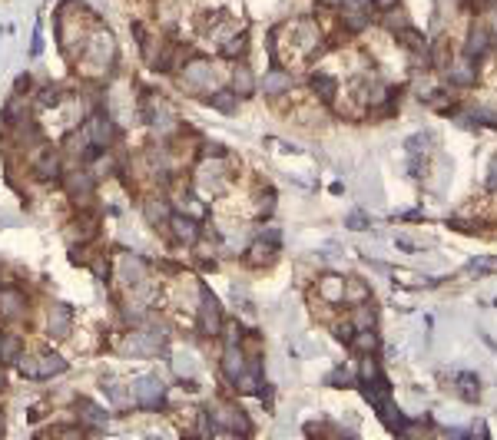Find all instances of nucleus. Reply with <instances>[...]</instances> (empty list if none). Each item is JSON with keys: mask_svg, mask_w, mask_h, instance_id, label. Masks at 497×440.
Segmentation results:
<instances>
[{"mask_svg": "<svg viewBox=\"0 0 497 440\" xmlns=\"http://www.w3.org/2000/svg\"><path fill=\"white\" fill-rule=\"evenodd\" d=\"M64 189L77 205H89L93 196H96V176H93L89 169H73V173L64 176Z\"/></svg>", "mask_w": 497, "mask_h": 440, "instance_id": "6e6552de", "label": "nucleus"}, {"mask_svg": "<svg viewBox=\"0 0 497 440\" xmlns=\"http://www.w3.org/2000/svg\"><path fill=\"white\" fill-rule=\"evenodd\" d=\"M229 186H232L229 163L222 156H203V163L196 169V189L203 196H222Z\"/></svg>", "mask_w": 497, "mask_h": 440, "instance_id": "f03ea898", "label": "nucleus"}, {"mask_svg": "<svg viewBox=\"0 0 497 440\" xmlns=\"http://www.w3.org/2000/svg\"><path fill=\"white\" fill-rule=\"evenodd\" d=\"M77 414L80 420L87 424V427H106V411H103L96 401H89V397H77Z\"/></svg>", "mask_w": 497, "mask_h": 440, "instance_id": "6ab92c4d", "label": "nucleus"}, {"mask_svg": "<svg viewBox=\"0 0 497 440\" xmlns=\"http://www.w3.org/2000/svg\"><path fill=\"white\" fill-rule=\"evenodd\" d=\"M295 47H298V53L305 57V60H312L315 53H322V30L315 20H298L295 24Z\"/></svg>", "mask_w": 497, "mask_h": 440, "instance_id": "9d476101", "label": "nucleus"}, {"mask_svg": "<svg viewBox=\"0 0 497 440\" xmlns=\"http://www.w3.org/2000/svg\"><path fill=\"white\" fill-rule=\"evenodd\" d=\"M143 215H146V222L150 226H159V222H169V202L163 199H146L143 202Z\"/></svg>", "mask_w": 497, "mask_h": 440, "instance_id": "a878e982", "label": "nucleus"}, {"mask_svg": "<svg viewBox=\"0 0 497 440\" xmlns=\"http://www.w3.org/2000/svg\"><path fill=\"white\" fill-rule=\"evenodd\" d=\"M0 430H3V420H0Z\"/></svg>", "mask_w": 497, "mask_h": 440, "instance_id": "6e6d98bb", "label": "nucleus"}, {"mask_svg": "<svg viewBox=\"0 0 497 440\" xmlns=\"http://www.w3.org/2000/svg\"><path fill=\"white\" fill-rule=\"evenodd\" d=\"M384 24H388V30H391V34H401V30L408 27V17H405V10H388Z\"/></svg>", "mask_w": 497, "mask_h": 440, "instance_id": "a19ab883", "label": "nucleus"}, {"mask_svg": "<svg viewBox=\"0 0 497 440\" xmlns=\"http://www.w3.org/2000/svg\"><path fill=\"white\" fill-rule=\"evenodd\" d=\"M213 411V420H216V430L219 434H252V424L245 420V414L236 407V404H216L209 407Z\"/></svg>", "mask_w": 497, "mask_h": 440, "instance_id": "0eeeda50", "label": "nucleus"}, {"mask_svg": "<svg viewBox=\"0 0 497 440\" xmlns=\"http://www.w3.org/2000/svg\"><path fill=\"white\" fill-rule=\"evenodd\" d=\"M428 146H431V136H428V133H415V136L405 139V149H408V156H424V152H428Z\"/></svg>", "mask_w": 497, "mask_h": 440, "instance_id": "4c0bfd02", "label": "nucleus"}, {"mask_svg": "<svg viewBox=\"0 0 497 440\" xmlns=\"http://www.w3.org/2000/svg\"><path fill=\"white\" fill-rule=\"evenodd\" d=\"M222 57H229V60H236V57H243L245 50H249V37L245 34H232L229 40H222Z\"/></svg>", "mask_w": 497, "mask_h": 440, "instance_id": "473e14b6", "label": "nucleus"}, {"mask_svg": "<svg viewBox=\"0 0 497 440\" xmlns=\"http://www.w3.org/2000/svg\"><path fill=\"white\" fill-rule=\"evenodd\" d=\"M368 298H371V291L361 278H348L345 281V305H361V302H368Z\"/></svg>", "mask_w": 497, "mask_h": 440, "instance_id": "c756f323", "label": "nucleus"}, {"mask_svg": "<svg viewBox=\"0 0 497 440\" xmlns=\"http://www.w3.org/2000/svg\"><path fill=\"white\" fill-rule=\"evenodd\" d=\"M275 212V192L266 189V192H259V199H255V215L259 219H266V215Z\"/></svg>", "mask_w": 497, "mask_h": 440, "instance_id": "58836bf2", "label": "nucleus"}, {"mask_svg": "<svg viewBox=\"0 0 497 440\" xmlns=\"http://www.w3.org/2000/svg\"><path fill=\"white\" fill-rule=\"evenodd\" d=\"M398 37H401V43H405V50H411L415 57H421V53H424V37H421L418 30H411V27H405V30H401Z\"/></svg>", "mask_w": 497, "mask_h": 440, "instance_id": "e433bc0d", "label": "nucleus"}, {"mask_svg": "<svg viewBox=\"0 0 497 440\" xmlns=\"http://www.w3.org/2000/svg\"><path fill=\"white\" fill-rule=\"evenodd\" d=\"M70 331H73V311H70V305L53 302L50 311H47V335L53 341H64V338H70Z\"/></svg>", "mask_w": 497, "mask_h": 440, "instance_id": "9b49d317", "label": "nucleus"}, {"mask_svg": "<svg viewBox=\"0 0 497 440\" xmlns=\"http://www.w3.org/2000/svg\"><path fill=\"white\" fill-rule=\"evenodd\" d=\"M348 344H352V351H358V354H371L378 348V335H375V328H361V331H355V335L348 338Z\"/></svg>", "mask_w": 497, "mask_h": 440, "instance_id": "393cba45", "label": "nucleus"}, {"mask_svg": "<svg viewBox=\"0 0 497 440\" xmlns=\"http://www.w3.org/2000/svg\"><path fill=\"white\" fill-rule=\"evenodd\" d=\"M491 30L484 24H474L471 34H468V47H464V57H471V60H481L487 50H491Z\"/></svg>", "mask_w": 497, "mask_h": 440, "instance_id": "f3484780", "label": "nucleus"}, {"mask_svg": "<svg viewBox=\"0 0 497 440\" xmlns=\"http://www.w3.org/2000/svg\"><path fill=\"white\" fill-rule=\"evenodd\" d=\"M329 384H348V374H345L342 367H338V371H331V377H329Z\"/></svg>", "mask_w": 497, "mask_h": 440, "instance_id": "8fccbe9b", "label": "nucleus"}, {"mask_svg": "<svg viewBox=\"0 0 497 440\" xmlns=\"http://www.w3.org/2000/svg\"><path fill=\"white\" fill-rule=\"evenodd\" d=\"M206 103H209L213 110H219V113L232 116V113H236V106H239V96H236L232 89H209Z\"/></svg>", "mask_w": 497, "mask_h": 440, "instance_id": "4be33fe9", "label": "nucleus"}, {"mask_svg": "<svg viewBox=\"0 0 497 440\" xmlns=\"http://www.w3.org/2000/svg\"><path fill=\"white\" fill-rule=\"evenodd\" d=\"M129 390H133V404L136 407H143V411H159L166 401V388H163V381L153 374H146V377H136L133 384H129Z\"/></svg>", "mask_w": 497, "mask_h": 440, "instance_id": "39448f33", "label": "nucleus"}, {"mask_svg": "<svg viewBox=\"0 0 497 440\" xmlns=\"http://www.w3.org/2000/svg\"><path fill=\"white\" fill-rule=\"evenodd\" d=\"M173 371H176L182 381H192V374H196V361H192V354L189 351L173 354Z\"/></svg>", "mask_w": 497, "mask_h": 440, "instance_id": "72a5a7b5", "label": "nucleus"}, {"mask_svg": "<svg viewBox=\"0 0 497 440\" xmlns=\"http://www.w3.org/2000/svg\"><path fill=\"white\" fill-rule=\"evenodd\" d=\"M0 341H3V335H0Z\"/></svg>", "mask_w": 497, "mask_h": 440, "instance_id": "4d7b16f0", "label": "nucleus"}, {"mask_svg": "<svg viewBox=\"0 0 497 440\" xmlns=\"http://www.w3.org/2000/svg\"><path fill=\"white\" fill-rule=\"evenodd\" d=\"M368 226H371V222H368V215H365V212H358V209H355V212H348V215H345V228H352V232H365Z\"/></svg>", "mask_w": 497, "mask_h": 440, "instance_id": "ea45409f", "label": "nucleus"}, {"mask_svg": "<svg viewBox=\"0 0 497 440\" xmlns=\"http://www.w3.org/2000/svg\"><path fill=\"white\" fill-rule=\"evenodd\" d=\"M113 173H116L113 159H110V156H96V173H93V176H113Z\"/></svg>", "mask_w": 497, "mask_h": 440, "instance_id": "37998d69", "label": "nucleus"}, {"mask_svg": "<svg viewBox=\"0 0 497 440\" xmlns=\"http://www.w3.org/2000/svg\"><path fill=\"white\" fill-rule=\"evenodd\" d=\"M487 30H491V37H494L497 40V7H494V10H491V13H487Z\"/></svg>", "mask_w": 497, "mask_h": 440, "instance_id": "09e8293b", "label": "nucleus"}, {"mask_svg": "<svg viewBox=\"0 0 497 440\" xmlns=\"http://www.w3.org/2000/svg\"><path fill=\"white\" fill-rule=\"evenodd\" d=\"M232 93L236 96H252L255 93V76L249 66H236L232 70Z\"/></svg>", "mask_w": 497, "mask_h": 440, "instance_id": "b1692460", "label": "nucleus"}, {"mask_svg": "<svg viewBox=\"0 0 497 440\" xmlns=\"http://www.w3.org/2000/svg\"><path fill=\"white\" fill-rule=\"evenodd\" d=\"M259 239L262 242H268V245H275L279 249V242H282V235H279V228H272V226H266L262 232H259Z\"/></svg>", "mask_w": 497, "mask_h": 440, "instance_id": "a18cd8bd", "label": "nucleus"}, {"mask_svg": "<svg viewBox=\"0 0 497 440\" xmlns=\"http://www.w3.org/2000/svg\"><path fill=\"white\" fill-rule=\"evenodd\" d=\"M60 103V93H57V87H43L40 89V106H57Z\"/></svg>", "mask_w": 497, "mask_h": 440, "instance_id": "c03bdc74", "label": "nucleus"}, {"mask_svg": "<svg viewBox=\"0 0 497 440\" xmlns=\"http://www.w3.org/2000/svg\"><path fill=\"white\" fill-rule=\"evenodd\" d=\"M0 390H3V374H0Z\"/></svg>", "mask_w": 497, "mask_h": 440, "instance_id": "5fc2aeb1", "label": "nucleus"}, {"mask_svg": "<svg viewBox=\"0 0 497 440\" xmlns=\"http://www.w3.org/2000/svg\"><path fill=\"white\" fill-rule=\"evenodd\" d=\"M458 388H461V397H464V401H477V397H481V381L474 374H468V371L458 374Z\"/></svg>", "mask_w": 497, "mask_h": 440, "instance_id": "c9c22d12", "label": "nucleus"}, {"mask_svg": "<svg viewBox=\"0 0 497 440\" xmlns=\"http://www.w3.org/2000/svg\"><path fill=\"white\" fill-rule=\"evenodd\" d=\"M368 3H375V7H382V10H391L398 0H368Z\"/></svg>", "mask_w": 497, "mask_h": 440, "instance_id": "603ef678", "label": "nucleus"}, {"mask_svg": "<svg viewBox=\"0 0 497 440\" xmlns=\"http://www.w3.org/2000/svg\"><path fill=\"white\" fill-rule=\"evenodd\" d=\"M312 89H315L322 100L329 103V100H335V93H338V80H335L331 73H325V70H322V73L312 76Z\"/></svg>", "mask_w": 497, "mask_h": 440, "instance_id": "cd10ccee", "label": "nucleus"}, {"mask_svg": "<svg viewBox=\"0 0 497 440\" xmlns=\"http://www.w3.org/2000/svg\"><path fill=\"white\" fill-rule=\"evenodd\" d=\"M87 136L89 142L96 146V149H110L113 146V139H116V123H113V116L110 113H103V110H96V113H89L87 116Z\"/></svg>", "mask_w": 497, "mask_h": 440, "instance_id": "1a4fd4ad", "label": "nucleus"}, {"mask_svg": "<svg viewBox=\"0 0 497 440\" xmlns=\"http://www.w3.org/2000/svg\"><path fill=\"white\" fill-rule=\"evenodd\" d=\"M60 173H64L60 152L50 149V146H40V149L34 152V176H37L40 182H50V179H57Z\"/></svg>", "mask_w": 497, "mask_h": 440, "instance_id": "f8f14e48", "label": "nucleus"}, {"mask_svg": "<svg viewBox=\"0 0 497 440\" xmlns=\"http://www.w3.org/2000/svg\"><path fill=\"white\" fill-rule=\"evenodd\" d=\"M272 262H275V245H268L262 239H255V245L245 251V265H252V268H262V265Z\"/></svg>", "mask_w": 497, "mask_h": 440, "instance_id": "5701e85b", "label": "nucleus"}, {"mask_svg": "<svg viewBox=\"0 0 497 440\" xmlns=\"http://www.w3.org/2000/svg\"><path fill=\"white\" fill-rule=\"evenodd\" d=\"M20 351H24L20 335H3V341H0V365H17Z\"/></svg>", "mask_w": 497, "mask_h": 440, "instance_id": "bb28decb", "label": "nucleus"}, {"mask_svg": "<svg viewBox=\"0 0 497 440\" xmlns=\"http://www.w3.org/2000/svg\"><path fill=\"white\" fill-rule=\"evenodd\" d=\"M368 0H345L342 7V24L345 30H352V34H361L365 27H368Z\"/></svg>", "mask_w": 497, "mask_h": 440, "instance_id": "dca6fc26", "label": "nucleus"}, {"mask_svg": "<svg viewBox=\"0 0 497 440\" xmlns=\"http://www.w3.org/2000/svg\"><path fill=\"white\" fill-rule=\"evenodd\" d=\"M24 89H30V76H20V80H17V93H24Z\"/></svg>", "mask_w": 497, "mask_h": 440, "instance_id": "864d4df0", "label": "nucleus"}, {"mask_svg": "<svg viewBox=\"0 0 497 440\" xmlns=\"http://www.w3.org/2000/svg\"><path fill=\"white\" fill-rule=\"evenodd\" d=\"M358 377H361V384H375V381H384V377H382V367H378V361H375L371 354H365V358H361Z\"/></svg>", "mask_w": 497, "mask_h": 440, "instance_id": "f704fd0d", "label": "nucleus"}, {"mask_svg": "<svg viewBox=\"0 0 497 440\" xmlns=\"http://www.w3.org/2000/svg\"><path fill=\"white\" fill-rule=\"evenodd\" d=\"M213 83H216V70L209 60H192L179 73V87L189 93H206V89H213Z\"/></svg>", "mask_w": 497, "mask_h": 440, "instance_id": "423d86ee", "label": "nucleus"}, {"mask_svg": "<svg viewBox=\"0 0 497 440\" xmlns=\"http://www.w3.org/2000/svg\"><path fill=\"white\" fill-rule=\"evenodd\" d=\"M17 367L24 377H34V381H43V377H53V374H64L66 371V361L60 354L53 351H40L34 358H17Z\"/></svg>", "mask_w": 497, "mask_h": 440, "instance_id": "7ed1b4c3", "label": "nucleus"}, {"mask_svg": "<svg viewBox=\"0 0 497 440\" xmlns=\"http://www.w3.org/2000/svg\"><path fill=\"white\" fill-rule=\"evenodd\" d=\"M0 318L7 321L27 318V295L20 288H0Z\"/></svg>", "mask_w": 497, "mask_h": 440, "instance_id": "2eb2a0df", "label": "nucleus"}, {"mask_svg": "<svg viewBox=\"0 0 497 440\" xmlns=\"http://www.w3.org/2000/svg\"><path fill=\"white\" fill-rule=\"evenodd\" d=\"M103 394L113 401V407H129V404H133V390L123 388V384H116V381L103 384Z\"/></svg>", "mask_w": 497, "mask_h": 440, "instance_id": "2f4dec72", "label": "nucleus"}, {"mask_svg": "<svg viewBox=\"0 0 497 440\" xmlns=\"http://www.w3.org/2000/svg\"><path fill=\"white\" fill-rule=\"evenodd\" d=\"M398 249H405V251H421V245H415L411 239H398Z\"/></svg>", "mask_w": 497, "mask_h": 440, "instance_id": "3c124183", "label": "nucleus"}, {"mask_svg": "<svg viewBox=\"0 0 497 440\" xmlns=\"http://www.w3.org/2000/svg\"><path fill=\"white\" fill-rule=\"evenodd\" d=\"M319 298L329 305H342L345 302V278H338V275L319 278Z\"/></svg>", "mask_w": 497, "mask_h": 440, "instance_id": "aec40b11", "label": "nucleus"}, {"mask_svg": "<svg viewBox=\"0 0 497 440\" xmlns=\"http://www.w3.org/2000/svg\"><path fill=\"white\" fill-rule=\"evenodd\" d=\"M199 335L203 338H219V331H222V305L213 291L199 285Z\"/></svg>", "mask_w": 497, "mask_h": 440, "instance_id": "20e7f679", "label": "nucleus"}, {"mask_svg": "<svg viewBox=\"0 0 497 440\" xmlns=\"http://www.w3.org/2000/svg\"><path fill=\"white\" fill-rule=\"evenodd\" d=\"M395 281L398 285H408V288H415V285H434L431 278H421L415 272H395Z\"/></svg>", "mask_w": 497, "mask_h": 440, "instance_id": "79ce46f5", "label": "nucleus"}, {"mask_svg": "<svg viewBox=\"0 0 497 440\" xmlns=\"http://www.w3.org/2000/svg\"><path fill=\"white\" fill-rule=\"evenodd\" d=\"M176 209L182 215H192V219H203L206 209H203V202L196 199L192 192H186V189H179V196H176Z\"/></svg>", "mask_w": 497, "mask_h": 440, "instance_id": "c85d7f7f", "label": "nucleus"}, {"mask_svg": "<svg viewBox=\"0 0 497 440\" xmlns=\"http://www.w3.org/2000/svg\"><path fill=\"white\" fill-rule=\"evenodd\" d=\"M166 226L173 228V239L182 242V245H192V242L203 235V228H199V219H192V215H182V212H173Z\"/></svg>", "mask_w": 497, "mask_h": 440, "instance_id": "4468645a", "label": "nucleus"}, {"mask_svg": "<svg viewBox=\"0 0 497 440\" xmlns=\"http://www.w3.org/2000/svg\"><path fill=\"white\" fill-rule=\"evenodd\" d=\"M292 73H285V70H268L266 80H262V89H266V96H282V93H289L292 89Z\"/></svg>", "mask_w": 497, "mask_h": 440, "instance_id": "412c9836", "label": "nucleus"}, {"mask_svg": "<svg viewBox=\"0 0 497 440\" xmlns=\"http://www.w3.org/2000/svg\"><path fill=\"white\" fill-rule=\"evenodd\" d=\"M352 325H355V331H361V328H375V305L371 302H361L352 308Z\"/></svg>", "mask_w": 497, "mask_h": 440, "instance_id": "7c9ffc66", "label": "nucleus"}, {"mask_svg": "<svg viewBox=\"0 0 497 440\" xmlns=\"http://www.w3.org/2000/svg\"><path fill=\"white\" fill-rule=\"evenodd\" d=\"M93 275L100 278V281H106V275H110V265H106V258H96V262H93Z\"/></svg>", "mask_w": 497, "mask_h": 440, "instance_id": "49530a36", "label": "nucleus"}, {"mask_svg": "<svg viewBox=\"0 0 497 440\" xmlns=\"http://www.w3.org/2000/svg\"><path fill=\"white\" fill-rule=\"evenodd\" d=\"M487 189H497V159H491V169H487Z\"/></svg>", "mask_w": 497, "mask_h": 440, "instance_id": "de8ad7c7", "label": "nucleus"}, {"mask_svg": "<svg viewBox=\"0 0 497 440\" xmlns=\"http://www.w3.org/2000/svg\"><path fill=\"white\" fill-rule=\"evenodd\" d=\"M80 60H83V66H87V73H93V76L106 73L116 60V37L106 30V27H96V30L87 37V43H83Z\"/></svg>", "mask_w": 497, "mask_h": 440, "instance_id": "f257e3e1", "label": "nucleus"}, {"mask_svg": "<svg viewBox=\"0 0 497 440\" xmlns=\"http://www.w3.org/2000/svg\"><path fill=\"white\" fill-rule=\"evenodd\" d=\"M245 367H249V358L243 354V344H226V351H222V374H226V381L239 384Z\"/></svg>", "mask_w": 497, "mask_h": 440, "instance_id": "ddd939ff", "label": "nucleus"}, {"mask_svg": "<svg viewBox=\"0 0 497 440\" xmlns=\"http://www.w3.org/2000/svg\"><path fill=\"white\" fill-rule=\"evenodd\" d=\"M447 76H451V83L454 87H474L477 83V70H474V60L471 57H461L447 66Z\"/></svg>", "mask_w": 497, "mask_h": 440, "instance_id": "a211bd4d", "label": "nucleus"}]
</instances>
